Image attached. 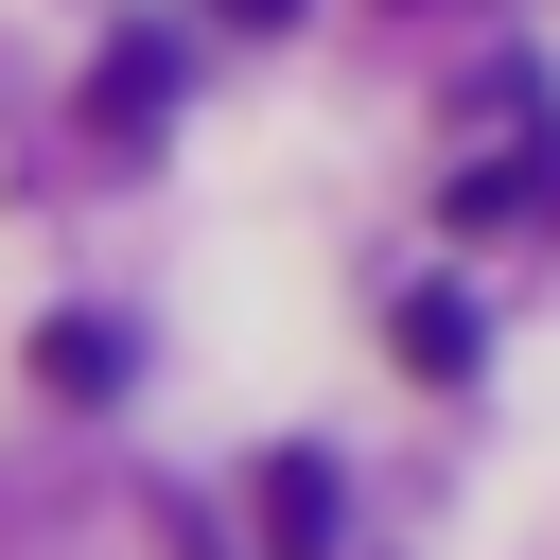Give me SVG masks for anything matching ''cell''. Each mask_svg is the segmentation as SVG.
<instances>
[{
  "label": "cell",
  "mask_w": 560,
  "mask_h": 560,
  "mask_svg": "<svg viewBox=\"0 0 560 560\" xmlns=\"http://www.w3.org/2000/svg\"><path fill=\"white\" fill-rule=\"evenodd\" d=\"M158 122H175V35H122V52L88 70V140H122V158H140Z\"/></svg>",
  "instance_id": "1"
},
{
  "label": "cell",
  "mask_w": 560,
  "mask_h": 560,
  "mask_svg": "<svg viewBox=\"0 0 560 560\" xmlns=\"http://www.w3.org/2000/svg\"><path fill=\"white\" fill-rule=\"evenodd\" d=\"M245 525H262L280 560H315V542H332V472H315V455H262V472H245Z\"/></svg>",
  "instance_id": "2"
},
{
  "label": "cell",
  "mask_w": 560,
  "mask_h": 560,
  "mask_svg": "<svg viewBox=\"0 0 560 560\" xmlns=\"http://www.w3.org/2000/svg\"><path fill=\"white\" fill-rule=\"evenodd\" d=\"M35 368H52L70 402H105V385H122V332H88V315H70V332H35Z\"/></svg>",
  "instance_id": "3"
},
{
  "label": "cell",
  "mask_w": 560,
  "mask_h": 560,
  "mask_svg": "<svg viewBox=\"0 0 560 560\" xmlns=\"http://www.w3.org/2000/svg\"><path fill=\"white\" fill-rule=\"evenodd\" d=\"M385 332H402V368H472V315H455V298H402Z\"/></svg>",
  "instance_id": "4"
}]
</instances>
